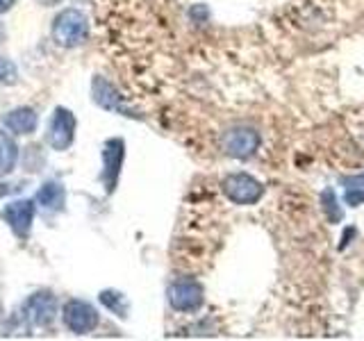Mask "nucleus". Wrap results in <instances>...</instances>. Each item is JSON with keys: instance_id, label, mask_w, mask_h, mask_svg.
Returning a JSON list of instances; mask_svg holds the SVG:
<instances>
[{"instance_id": "nucleus-7", "label": "nucleus", "mask_w": 364, "mask_h": 341, "mask_svg": "<svg viewBox=\"0 0 364 341\" xmlns=\"http://www.w3.org/2000/svg\"><path fill=\"white\" fill-rule=\"evenodd\" d=\"M57 314H60V307H57V298L50 291L32 293L23 305V316L34 328H48L57 318Z\"/></svg>"}, {"instance_id": "nucleus-6", "label": "nucleus", "mask_w": 364, "mask_h": 341, "mask_svg": "<svg viewBox=\"0 0 364 341\" xmlns=\"http://www.w3.org/2000/svg\"><path fill=\"white\" fill-rule=\"evenodd\" d=\"M168 305L176 312H196L205 301V289L203 284L191 280V278H180L168 284Z\"/></svg>"}, {"instance_id": "nucleus-5", "label": "nucleus", "mask_w": 364, "mask_h": 341, "mask_svg": "<svg viewBox=\"0 0 364 341\" xmlns=\"http://www.w3.org/2000/svg\"><path fill=\"white\" fill-rule=\"evenodd\" d=\"M98 310L91 303L87 301H68L62 307V323L66 325V330H71L73 335H87V332H94L98 328Z\"/></svg>"}, {"instance_id": "nucleus-13", "label": "nucleus", "mask_w": 364, "mask_h": 341, "mask_svg": "<svg viewBox=\"0 0 364 341\" xmlns=\"http://www.w3.org/2000/svg\"><path fill=\"white\" fill-rule=\"evenodd\" d=\"M18 162V146L11 139V134L0 130V178L11 173Z\"/></svg>"}, {"instance_id": "nucleus-15", "label": "nucleus", "mask_w": 364, "mask_h": 341, "mask_svg": "<svg viewBox=\"0 0 364 341\" xmlns=\"http://www.w3.org/2000/svg\"><path fill=\"white\" fill-rule=\"evenodd\" d=\"M321 210L326 212V216H328V221H330V223H339L341 219H344V214H341V210H339L337 196H335V191H333V189H326V191L321 193Z\"/></svg>"}, {"instance_id": "nucleus-14", "label": "nucleus", "mask_w": 364, "mask_h": 341, "mask_svg": "<svg viewBox=\"0 0 364 341\" xmlns=\"http://www.w3.org/2000/svg\"><path fill=\"white\" fill-rule=\"evenodd\" d=\"M98 301L102 307H107L112 314H117L119 318H128V312H130V301L128 296L117 291V289H102Z\"/></svg>"}, {"instance_id": "nucleus-19", "label": "nucleus", "mask_w": 364, "mask_h": 341, "mask_svg": "<svg viewBox=\"0 0 364 341\" xmlns=\"http://www.w3.org/2000/svg\"><path fill=\"white\" fill-rule=\"evenodd\" d=\"M16 0H0V14H5V11H9L11 7H14Z\"/></svg>"}, {"instance_id": "nucleus-9", "label": "nucleus", "mask_w": 364, "mask_h": 341, "mask_svg": "<svg viewBox=\"0 0 364 341\" xmlns=\"http://www.w3.org/2000/svg\"><path fill=\"white\" fill-rule=\"evenodd\" d=\"M125 159V144L123 139H107L102 146V185L105 191L112 193L119 185V175H121V166Z\"/></svg>"}, {"instance_id": "nucleus-18", "label": "nucleus", "mask_w": 364, "mask_h": 341, "mask_svg": "<svg viewBox=\"0 0 364 341\" xmlns=\"http://www.w3.org/2000/svg\"><path fill=\"white\" fill-rule=\"evenodd\" d=\"M346 185V189L348 187H360V189H364V175H353V178H344L341 180Z\"/></svg>"}, {"instance_id": "nucleus-8", "label": "nucleus", "mask_w": 364, "mask_h": 341, "mask_svg": "<svg viewBox=\"0 0 364 341\" xmlns=\"http://www.w3.org/2000/svg\"><path fill=\"white\" fill-rule=\"evenodd\" d=\"M34 214H37V205L34 200H11L7 202L0 216H3V221L9 225V230L14 232L18 239H28L30 237V230H32V223H34Z\"/></svg>"}, {"instance_id": "nucleus-11", "label": "nucleus", "mask_w": 364, "mask_h": 341, "mask_svg": "<svg viewBox=\"0 0 364 341\" xmlns=\"http://www.w3.org/2000/svg\"><path fill=\"white\" fill-rule=\"evenodd\" d=\"M39 117L32 107H14L3 117V128L16 136H30L37 132Z\"/></svg>"}, {"instance_id": "nucleus-10", "label": "nucleus", "mask_w": 364, "mask_h": 341, "mask_svg": "<svg viewBox=\"0 0 364 341\" xmlns=\"http://www.w3.org/2000/svg\"><path fill=\"white\" fill-rule=\"evenodd\" d=\"M91 94H94V102L105 112H117V114H123V117H136L132 114V109L125 105V98L119 94L114 85L105 77H94V82H91Z\"/></svg>"}, {"instance_id": "nucleus-16", "label": "nucleus", "mask_w": 364, "mask_h": 341, "mask_svg": "<svg viewBox=\"0 0 364 341\" xmlns=\"http://www.w3.org/2000/svg\"><path fill=\"white\" fill-rule=\"evenodd\" d=\"M18 82V68L16 64L7 60V57H0V85L11 87Z\"/></svg>"}, {"instance_id": "nucleus-17", "label": "nucleus", "mask_w": 364, "mask_h": 341, "mask_svg": "<svg viewBox=\"0 0 364 341\" xmlns=\"http://www.w3.org/2000/svg\"><path fill=\"white\" fill-rule=\"evenodd\" d=\"M346 202L350 207H358L360 202H364V189L360 187H348L346 189Z\"/></svg>"}, {"instance_id": "nucleus-12", "label": "nucleus", "mask_w": 364, "mask_h": 341, "mask_svg": "<svg viewBox=\"0 0 364 341\" xmlns=\"http://www.w3.org/2000/svg\"><path fill=\"white\" fill-rule=\"evenodd\" d=\"M34 200L39 202L41 210L57 212V210H62L64 202H66V189H64V185H60V182L48 180L37 189V196H34Z\"/></svg>"}, {"instance_id": "nucleus-2", "label": "nucleus", "mask_w": 364, "mask_h": 341, "mask_svg": "<svg viewBox=\"0 0 364 341\" xmlns=\"http://www.w3.org/2000/svg\"><path fill=\"white\" fill-rule=\"evenodd\" d=\"M259 144H262L259 132L255 128H248V125H232V128H228L221 134L223 153L235 159H248L250 155H255Z\"/></svg>"}, {"instance_id": "nucleus-20", "label": "nucleus", "mask_w": 364, "mask_h": 341, "mask_svg": "<svg viewBox=\"0 0 364 341\" xmlns=\"http://www.w3.org/2000/svg\"><path fill=\"white\" fill-rule=\"evenodd\" d=\"M39 3H43L46 7H50V5H57V3H62V0H39Z\"/></svg>"}, {"instance_id": "nucleus-1", "label": "nucleus", "mask_w": 364, "mask_h": 341, "mask_svg": "<svg viewBox=\"0 0 364 341\" xmlns=\"http://www.w3.org/2000/svg\"><path fill=\"white\" fill-rule=\"evenodd\" d=\"M53 39L62 48H77L89 39V18L85 11L66 7L53 21Z\"/></svg>"}, {"instance_id": "nucleus-3", "label": "nucleus", "mask_w": 364, "mask_h": 341, "mask_svg": "<svg viewBox=\"0 0 364 341\" xmlns=\"http://www.w3.org/2000/svg\"><path fill=\"white\" fill-rule=\"evenodd\" d=\"M75 130H77V119L71 109L57 107L50 117L48 132H46V141L53 151H68L75 141Z\"/></svg>"}, {"instance_id": "nucleus-4", "label": "nucleus", "mask_w": 364, "mask_h": 341, "mask_svg": "<svg viewBox=\"0 0 364 341\" xmlns=\"http://www.w3.org/2000/svg\"><path fill=\"white\" fill-rule=\"evenodd\" d=\"M221 189L228 200L235 205H255L262 196H264V187L262 182L255 180L248 173H230L221 182Z\"/></svg>"}]
</instances>
